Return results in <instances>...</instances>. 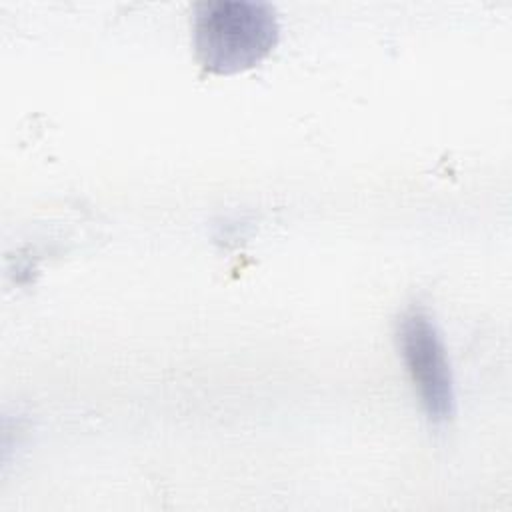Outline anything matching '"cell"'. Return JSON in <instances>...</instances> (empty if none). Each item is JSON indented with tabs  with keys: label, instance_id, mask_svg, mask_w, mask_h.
<instances>
[{
	"label": "cell",
	"instance_id": "cell-1",
	"mask_svg": "<svg viewBox=\"0 0 512 512\" xmlns=\"http://www.w3.org/2000/svg\"><path fill=\"white\" fill-rule=\"evenodd\" d=\"M274 8L246 0L204 2L194 16V50L212 74H236L256 66L278 44Z\"/></svg>",
	"mask_w": 512,
	"mask_h": 512
},
{
	"label": "cell",
	"instance_id": "cell-2",
	"mask_svg": "<svg viewBox=\"0 0 512 512\" xmlns=\"http://www.w3.org/2000/svg\"><path fill=\"white\" fill-rule=\"evenodd\" d=\"M398 342L426 414L438 422L448 420L456 406L454 378L436 324L424 310L412 308L400 320Z\"/></svg>",
	"mask_w": 512,
	"mask_h": 512
}]
</instances>
